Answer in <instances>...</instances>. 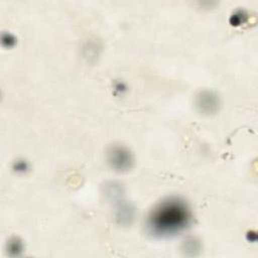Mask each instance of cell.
<instances>
[{
  "label": "cell",
  "instance_id": "10",
  "mask_svg": "<svg viewBox=\"0 0 258 258\" xmlns=\"http://www.w3.org/2000/svg\"><path fill=\"white\" fill-rule=\"evenodd\" d=\"M13 169L18 173H24L29 169V164L24 159H17L13 162Z\"/></svg>",
  "mask_w": 258,
  "mask_h": 258
},
{
  "label": "cell",
  "instance_id": "8",
  "mask_svg": "<svg viewBox=\"0 0 258 258\" xmlns=\"http://www.w3.org/2000/svg\"><path fill=\"white\" fill-rule=\"evenodd\" d=\"M23 251L22 241L17 237H12L7 243V253L10 256H19Z\"/></svg>",
  "mask_w": 258,
  "mask_h": 258
},
{
  "label": "cell",
  "instance_id": "2",
  "mask_svg": "<svg viewBox=\"0 0 258 258\" xmlns=\"http://www.w3.org/2000/svg\"><path fill=\"white\" fill-rule=\"evenodd\" d=\"M106 159L109 166L119 172L127 171L133 165L134 158L128 147L121 144H114L108 147Z\"/></svg>",
  "mask_w": 258,
  "mask_h": 258
},
{
  "label": "cell",
  "instance_id": "4",
  "mask_svg": "<svg viewBox=\"0 0 258 258\" xmlns=\"http://www.w3.org/2000/svg\"><path fill=\"white\" fill-rule=\"evenodd\" d=\"M115 218L120 225L128 226L135 219V208L125 201H119L115 211Z\"/></svg>",
  "mask_w": 258,
  "mask_h": 258
},
{
  "label": "cell",
  "instance_id": "11",
  "mask_svg": "<svg viewBox=\"0 0 258 258\" xmlns=\"http://www.w3.org/2000/svg\"><path fill=\"white\" fill-rule=\"evenodd\" d=\"M1 42L4 46L12 47L16 43V38L10 32H3L1 35Z\"/></svg>",
  "mask_w": 258,
  "mask_h": 258
},
{
  "label": "cell",
  "instance_id": "7",
  "mask_svg": "<svg viewBox=\"0 0 258 258\" xmlns=\"http://www.w3.org/2000/svg\"><path fill=\"white\" fill-rule=\"evenodd\" d=\"M99 50H100V46L98 45L97 42L89 41L83 47V55L89 61H92V60H95L96 57H98Z\"/></svg>",
  "mask_w": 258,
  "mask_h": 258
},
{
  "label": "cell",
  "instance_id": "1",
  "mask_svg": "<svg viewBox=\"0 0 258 258\" xmlns=\"http://www.w3.org/2000/svg\"><path fill=\"white\" fill-rule=\"evenodd\" d=\"M191 221V210L185 200L172 196L161 200L149 211L145 227L153 237L164 238L184 231Z\"/></svg>",
  "mask_w": 258,
  "mask_h": 258
},
{
  "label": "cell",
  "instance_id": "6",
  "mask_svg": "<svg viewBox=\"0 0 258 258\" xmlns=\"http://www.w3.org/2000/svg\"><path fill=\"white\" fill-rule=\"evenodd\" d=\"M181 249L183 254L186 256H197L202 250V244L198 238L194 236H188L183 240Z\"/></svg>",
  "mask_w": 258,
  "mask_h": 258
},
{
  "label": "cell",
  "instance_id": "5",
  "mask_svg": "<svg viewBox=\"0 0 258 258\" xmlns=\"http://www.w3.org/2000/svg\"><path fill=\"white\" fill-rule=\"evenodd\" d=\"M103 191L105 197L111 201L118 203L122 200L123 194H124V187L123 184L116 180H109L105 182L103 185Z\"/></svg>",
  "mask_w": 258,
  "mask_h": 258
},
{
  "label": "cell",
  "instance_id": "9",
  "mask_svg": "<svg viewBox=\"0 0 258 258\" xmlns=\"http://www.w3.org/2000/svg\"><path fill=\"white\" fill-rule=\"evenodd\" d=\"M248 19V12L245 9H236L230 16V23L232 25L238 26L245 23Z\"/></svg>",
  "mask_w": 258,
  "mask_h": 258
},
{
  "label": "cell",
  "instance_id": "3",
  "mask_svg": "<svg viewBox=\"0 0 258 258\" xmlns=\"http://www.w3.org/2000/svg\"><path fill=\"white\" fill-rule=\"evenodd\" d=\"M221 101L219 95L213 90H202L195 97V107L203 115L216 114L220 109Z\"/></svg>",
  "mask_w": 258,
  "mask_h": 258
}]
</instances>
